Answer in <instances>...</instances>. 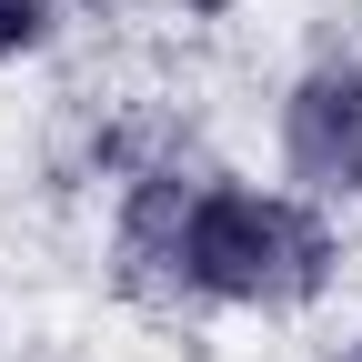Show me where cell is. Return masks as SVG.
Segmentation results:
<instances>
[{"mask_svg":"<svg viewBox=\"0 0 362 362\" xmlns=\"http://www.w3.org/2000/svg\"><path fill=\"white\" fill-rule=\"evenodd\" d=\"M121 272L141 292H192L232 312H292L332 282V221L302 192H262V181L221 171H131L121 192Z\"/></svg>","mask_w":362,"mask_h":362,"instance_id":"1","label":"cell"},{"mask_svg":"<svg viewBox=\"0 0 362 362\" xmlns=\"http://www.w3.org/2000/svg\"><path fill=\"white\" fill-rule=\"evenodd\" d=\"M282 161L302 202H352L362 192V61H312L282 101Z\"/></svg>","mask_w":362,"mask_h":362,"instance_id":"2","label":"cell"},{"mask_svg":"<svg viewBox=\"0 0 362 362\" xmlns=\"http://www.w3.org/2000/svg\"><path fill=\"white\" fill-rule=\"evenodd\" d=\"M61 30V0H0V61H21L40 51V40Z\"/></svg>","mask_w":362,"mask_h":362,"instance_id":"3","label":"cell"},{"mask_svg":"<svg viewBox=\"0 0 362 362\" xmlns=\"http://www.w3.org/2000/svg\"><path fill=\"white\" fill-rule=\"evenodd\" d=\"M352 362H362V352H352Z\"/></svg>","mask_w":362,"mask_h":362,"instance_id":"4","label":"cell"}]
</instances>
